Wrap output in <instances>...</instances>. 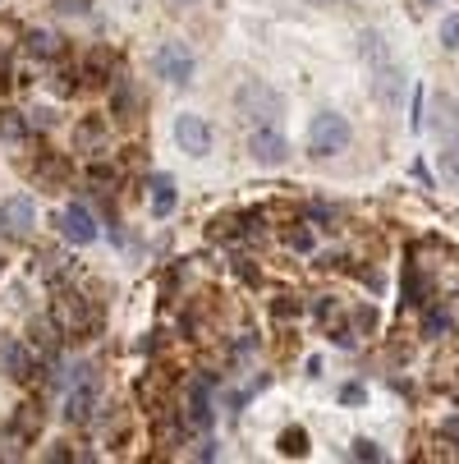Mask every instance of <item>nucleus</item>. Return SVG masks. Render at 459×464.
Wrapping results in <instances>:
<instances>
[{
    "label": "nucleus",
    "instance_id": "nucleus-16",
    "mask_svg": "<svg viewBox=\"0 0 459 464\" xmlns=\"http://www.w3.org/2000/svg\"><path fill=\"white\" fill-rule=\"evenodd\" d=\"M28 115L24 111H14V106H0V139H5V143H24L28 139Z\"/></svg>",
    "mask_w": 459,
    "mask_h": 464
},
{
    "label": "nucleus",
    "instance_id": "nucleus-3",
    "mask_svg": "<svg viewBox=\"0 0 459 464\" xmlns=\"http://www.w3.org/2000/svg\"><path fill=\"white\" fill-rule=\"evenodd\" d=\"M368 88H372V102L381 111H400L409 79H405V70H400L396 60H381V64H372V70H368Z\"/></svg>",
    "mask_w": 459,
    "mask_h": 464
},
{
    "label": "nucleus",
    "instance_id": "nucleus-25",
    "mask_svg": "<svg viewBox=\"0 0 459 464\" xmlns=\"http://www.w3.org/2000/svg\"><path fill=\"white\" fill-rule=\"evenodd\" d=\"M349 455H354V459H372V464H381V459H386V455H381V446H377V441H368V437H359Z\"/></svg>",
    "mask_w": 459,
    "mask_h": 464
},
{
    "label": "nucleus",
    "instance_id": "nucleus-6",
    "mask_svg": "<svg viewBox=\"0 0 459 464\" xmlns=\"http://www.w3.org/2000/svg\"><path fill=\"white\" fill-rule=\"evenodd\" d=\"M248 157H253L257 166H285V157H290V139L281 134V124H253Z\"/></svg>",
    "mask_w": 459,
    "mask_h": 464
},
{
    "label": "nucleus",
    "instance_id": "nucleus-13",
    "mask_svg": "<svg viewBox=\"0 0 459 464\" xmlns=\"http://www.w3.org/2000/svg\"><path fill=\"white\" fill-rule=\"evenodd\" d=\"M432 129H436V134H445V139L459 134V106H454V97H445V92L432 97Z\"/></svg>",
    "mask_w": 459,
    "mask_h": 464
},
{
    "label": "nucleus",
    "instance_id": "nucleus-12",
    "mask_svg": "<svg viewBox=\"0 0 459 464\" xmlns=\"http://www.w3.org/2000/svg\"><path fill=\"white\" fill-rule=\"evenodd\" d=\"M28 336H33V350H37L42 359H55V354H60V341H64V331H60L55 317H33Z\"/></svg>",
    "mask_w": 459,
    "mask_h": 464
},
{
    "label": "nucleus",
    "instance_id": "nucleus-8",
    "mask_svg": "<svg viewBox=\"0 0 459 464\" xmlns=\"http://www.w3.org/2000/svg\"><path fill=\"white\" fill-rule=\"evenodd\" d=\"M33 226H37V208H33V198H28V193H10L5 203H0V230L14 235V239H24Z\"/></svg>",
    "mask_w": 459,
    "mask_h": 464
},
{
    "label": "nucleus",
    "instance_id": "nucleus-9",
    "mask_svg": "<svg viewBox=\"0 0 459 464\" xmlns=\"http://www.w3.org/2000/svg\"><path fill=\"white\" fill-rule=\"evenodd\" d=\"M60 235L70 239L74 248H88V244H97L101 230H97V221H92V212L83 203H70V208L60 212Z\"/></svg>",
    "mask_w": 459,
    "mask_h": 464
},
{
    "label": "nucleus",
    "instance_id": "nucleus-5",
    "mask_svg": "<svg viewBox=\"0 0 459 464\" xmlns=\"http://www.w3.org/2000/svg\"><path fill=\"white\" fill-rule=\"evenodd\" d=\"M55 322H60V331L64 336H74V341H88L92 331H97V308L83 299V295H60V304H55V313H51Z\"/></svg>",
    "mask_w": 459,
    "mask_h": 464
},
{
    "label": "nucleus",
    "instance_id": "nucleus-26",
    "mask_svg": "<svg viewBox=\"0 0 459 464\" xmlns=\"http://www.w3.org/2000/svg\"><path fill=\"white\" fill-rule=\"evenodd\" d=\"M368 401V386L363 382H345L340 386V405H363Z\"/></svg>",
    "mask_w": 459,
    "mask_h": 464
},
{
    "label": "nucleus",
    "instance_id": "nucleus-19",
    "mask_svg": "<svg viewBox=\"0 0 459 464\" xmlns=\"http://www.w3.org/2000/svg\"><path fill=\"white\" fill-rule=\"evenodd\" d=\"M359 55L368 60V70H372V64H381V60H396V55H390V42L381 33H372V28L359 37Z\"/></svg>",
    "mask_w": 459,
    "mask_h": 464
},
{
    "label": "nucleus",
    "instance_id": "nucleus-14",
    "mask_svg": "<svg viewBox=\"0 0 459 464\" xmlns=\"http://www.w3.org/2000/svg\"><path fill=\"white\" fill-rule=\"evenodd\" d=\"M188 423L193 428L212 423V391H207V382H188Z\"/></svg>",
    "mask_w": 459,
    "mask_h": 464
},
{
    "label": "nucleus",
    "instance_id": "nucleus-15",
    "mask_svg": "<svg viewBox=\"0 0 459 464\" xmlns=\"http://www.w3.org/2000/svg\"><path fill=\"white\" fill-rule=\"evenodd\" d=\"M148 188H152V217H170L175 212V179L170 175H152Z\"/></svg>",
    "mask_w": 459,
    "mask_h": 464
},
{
    "label": "nucleus",
    "instance_id": "nucleus-17",
    "mask_svg": "<svg viewBox=\"0 0 459 464\" xmlns=\"http://www.w3.org/2000/svg\"><path fill=\"white\" fill-rule=\"evenodd\" d=\"M134 106H139V92L129 79H115V92H110V115L115 120H134Z\"/></svg>",
    "mask_w": 459,
    "mask_h": 464
},
{
    "label": "nucleus",
    "instance_id": "nucleus-32",
    "mask_svg": "<svg viewBox=\"0 0 459 464\" xmlns=\"http://www.w3.org/2000/svg\"><path fill=\"white\" fill-rule=\"evenodd\" d=\"M175 5H198V0H175Z\"/></svg>",
    "mask_w": 459,
    "mask_h": 464
},
{
    "label": "nucleus",
    "instance_id": "nucleus-20",
    "mask_svg": "<svg viewBox=\"0 0 459 464\" xmlns=\"http://www.w3.org/2000/svg\"><path fill=\"white\" fill-rule=\"evenodd\" d=\"M24 42H28V51H33V55H42V60H55V55H64V42H60V33H46V28H37V33H28Z\"/></svg>",
    "mask_w": 459,
    "mask_h": 464
},
{
    "label": "nucleus",
    "instance_id": "nucleus-10",
    "mask_svg": "<svg viewBox=\"0 0 459 464\" xmlns=\"http://www.w3.org/2000/svg\"><path fill=\"white\" fill-rule=\"evenodd\" d=\"M0 372H5L10 382H33L37 372V359L24 341H0Z\"/></svg>",
    "mask_w": 459,
    "mask_h": 464
},
{
    "label": "nucleus",
    "instance_id": "nucleus-24",
    "mask_svg": "<svg viewBox=\"0 0 459 464\" xmlns=\"http://www.w3.org/2000/svg\"><path fill=\"white\" fill-rule=\"evenodd\" d=\"M436 37H441L445 51H459V14H445L441 28H436Z\"/></svg>",
    "mask_w": 459,
    "mask_h": 464
},
{
    "label": "nucleus",
    "instance_id": "nucleus-31",
    "mask_svg": "<svg viewBox=\"0 0 459 464\" xmlns=\"http://www.w3.org/2000/svg\"><path fill=\"white\" fill-rule=\"evenodd\" d=\"M308 5H336V0H308Z\"/></svg>",
    "mask_w": 459,
    "mask_h": 464
},
{
    "label": "nucleus",
    "instance_id": "nucleus-11",
    "mask_svg": "<svg viewBox=\"0 0 459 464\" xmlns=\"http://www.w3.org/2000/svg\"><path fill=\"white\" fill-rule=\"evenodd\" d=\"M97 414V382H74L64 395V419L70 423H88Z\"/></svg>",
    "mask_w": 459,
    "mask_h": 464
},
{
    "label": "nucleus",
    "instance_id": "nucleus-1",
    "mask_svg": "<svg viewBox=\"0 0 459 464\" xmlns=\"http://www.w3.org/2000/svg\"><path fill=\"white\" fill-rule=\"evenodd\" d=\"M354 143V124L340 111H317L308 124V157L326 161V157H340Z\"/></svg>",
    "mask_w": 459,
    "mask_h": 464
},
{
    "label": "nucleus",
    "instance_id": "nucleus-29",
    "mask_svg": "<svg viewBox=\"0 0 459 464\" xmlns=\"http://www.w3.org/2000/svg\"><path fill=\"white\" fill-rule=\"evenodd\" d=\"M441 432H445V437L454 441V450H459V414H450V419L441 423Z\"/></svg>",
    "mask_w": 459,
    "mask_h": 464
},
{
    "label": "nucleus",
    "instance_id": "nucleus-2",
    "mask_svg": "<svg viewBox=\"0 0 459 464\" xmlns=\"http://www.w3.org/2000/svg\"><path fill=\"white\" fill-rule=\"evenodd\" d=\"M234 111H239L248 124H276L281 111H285V97H281L267 79H244L239 92H234Z\"/></svg>",
    "mask_w": 459,
    "mask_h": 464
},
{
    "label": "nucleus",
    "instance_id": "nucleus-4",
    "mask_svg": "<svg viewBox=\"0 0 459 464\" xmlns=\"http://www.w3.org/2000/svg\"><path fill=\"white\" fill-rule=\"evenodd\" d=\"M193 70H198V60H193V51H188L184 42H161L157 55H152V74L166 79L170 88L193 83Z\"/></svg>",
    "mask_w": 459,
    "mask_h": 464
},
{
    "label": "nucleus",
    "instance_id": "nucleus-18",
    "mask_svg": "<svg viewBox=\"0 0 459 464\" xmlns=\"http://www.w3.org/2000/svg\"><path fill=\"white\" fill-rule=\"evenodd\" d=\"M405 304H414V308L427 304V276L418 262H405Z\"/></svg>",
    "mask_w": 459,
    "mask_h": 464
},
{
    "label": "nucleus",
    "instance_id": "nucleus-27",
    "mask_svg": "<svg viewBox=\"0 0 459 464\" xmlns=\"http://www.w3.org/2000/svg\"><path fill=\"white\" fill-rule=\"evenodd\" d=\"M97 139H101V124H97V120H88V124L79 129V143H83V148H92Z\"/></svg>",
    "mask_w": 459,
    "mask_h": 464
},
{
    "label": "nucleus",
    "instance_id": "nucleus-23",
    "mask_svg": "<svg viewBox=\"0 0 459 464\" xmlns=\"http://www.w3.org/2000/svg\"><path fill=\"white\" fill-rule=\"evenodd\" d=\"M281 455H308V428H285L281 432Z\"/></svg>",
    "mask_w": 459,
    "mask_h": 464
},
{
    "label": "nucleus",
    "instance_id": "nucleus-7",
    "mask_svg": "<svg viewBox=\"0 0 459 464\" xmlns=\"http://www.w3.org/2000/svg\"><path fill=\"white\" fill-rule=\"evenodd\" d=\"M175 143H179V152H188V157H207V152H212V124H207L203 115H193V111L175 115Z\"/></svg>",
    "mask_w": 459,
    "mask_h": 464
},
{
    "label": "nucleus",
    "instance_id": "nucleus-30",
    "mask_svg": "<svg viewBox=\"0 0 459 464\" xmlns=\"http://www.w3.org/2000/svg\"><path fill=\"white\" fill-rule=\"evenodd\" d=\"M290 244H294V248H312V235H308V230H294Z\"/></svg>",
    "mask_w": 459,
    "mask_h": 464
},
{
    "label": "nucleus",
    "instance_id": "nucleus-28",
    "mask_svg": "<svg viewBox=\"0 0 459 464\" xmlns=\"http://www.w3.org/2000/svg\"><path fill=\"white\" fill-rule=\"evenodd\" d=\"M64 14H88V0H55Z\"/></svg>",
    "mask_w": 459,
    "mask_h": 464
},
{
    "label": "nucleus",
    "instance_id": "nucleus-22",
    "mask_svg": "<svg viewBox=\"0 0 459 464\" xmlns=\"http://www.w3.org/2000/svg\"><path fill=\"white\" fill-rule=\"evenodd\" d=\"M436 166H441V179H445V184H459V139L441 148V157H436Z\"/></svg>",
    "mask_w": 459,
    "mask_h": 464
},
{
    "label": "nucleus",
    "instance_id": "nucleus-21",
    "mask_svg": "<svg viewBox=\"0 0 459 464\" xmlns=\"http://www.w3.org/2000/svg\"><path fill=\"white\" fill-rule=\"evenodd\" d=\"M423 336H427V341H441V336H450V313H441V308H427V313H423Z\"/></svg>",
    "mask_w": 459,
    "mask_h": 464
}]
</instances>
